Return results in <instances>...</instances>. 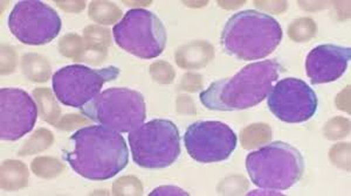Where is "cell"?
Masks as SVG:
<instances>
[{
    "instance_id": "4fadbf2b",
    "label": "cell",
    "mask_w": 351,
    "mask_h": 196,
    "mask_svg": "<svg viewBox=\"0 0 351 196\" xmlns=\"http://www.w3.org/2000/svg\"><path fill=\"white\" fill-rule=\"evenodd\" d=\"M351 49L337 44H321L313 49L306 60V72L311 83H329L339 80L347 70Z\"/></svg>"
},
{
    "instance_id": "8fae6325",
    "label": "cell",
    "mask_w": 351,
    "mask_h": 196,
    "mask_svg": "<svg viewBox=\"0 0 351 196\" xmlns=\"http://www.w3.org/2000/svg\"><path fill=\"white\" fill-rule=\"evenodd\" d=\"M267 104L273 115L285 123H304L317 110V96L304 81L284 79L271 88Z\"/></svg>"
},
{
    "instance_id": "30bf717a",
    "label": "cell",
    "mask_w": 351,
    "mask_h": 196,
    "mask_svg": "<svg viewBox=\"0 0 351 196\" xmlns=\"http://www.w3.org/2000/svg\"><path fill=\"white\" fill-rule=\"evenodd\" d=\"M184 144L193 160L212 164L226 160L237 148V136L218 120H199L189 126Z\"/></svg>"
},
{
    "instance_id": "7c38bea8",
    "label": "cell",
    "mask_w": 351,
    "mask_h": 196,
    "mask_svg": "<svg viewBox=\"0 0 351 196\" xmlns=\"http://www.w3.org/2000/svg\"><path fill=\"white\" fill-rule=\"evenodd\" d=\"M38 107L27 92L21 89L0 90V137L16 141L36 126Z\"/></svg>"
},
{
    "instance_id": "8992f818",
    "label": "cell",
    "mask_w": 351,
    "mask_h": 196,
    "mask_svg": "<svg viewBox=\"0 0 351 196\" xmlns=\"http://www.w3.org/2000/svg\"><path fill=\"white\" fill-rule=\"evenodd\" d=\"M128 139L132 159L141 167H169L180 154V131L171 120H150L129 132Z\"/></svg>"
},
{
    "instance_id": "52a82bcc",
    "label": "cell",
    "mask_w": 351,
    "mask_h": 196,
    "mask_svg": "<svg viewBox=\"0 0 351 196\" xmlns=\"http://www.w3.org/2000/svg\"><path fill=\"white\" fill-rule=\"evenodd\" d=\"M120 48L143 60L160 56L167 46V31L156 14L144 8H132L112 28Z\"/></svg>"
},
{
    "instance_id": "277c9868",
    "label": "cell",
    "mask_w": 351,
    "mask_h": 196,
    "mask_svg": "<svg viewBox=\"0 0 351 196\" xmlns=\"http://www.w3.org/2000/svg\"><path fill=\"white\" fill-rule=\"evenodd\" d=\"M246 168L256 187L269 191H286L304 174V156L299 150L282 141H276L251 152Z\"/></svg>"
},
{
    "instance_id": "7a4b0ae2",
    "label": "cell",
    "mask_w": 351,
    "mask_h": 196,
    "mask_svg": "<svg viewBox=\"0 0 351 196\" xmlns=\"http://www.w3.org/2000/svg\"><path fill=\"white\" fill-rule=\"evenodd\" d=\"M280 70L281 66L276 60L248 64L234 76L213 82L200 94V102L205 108L216 111L253 108L267 98Z\"/></svg>"
},
{
    "instance_id": "6da1fadb",
    "label": "cell",
    "mask_w": 351,
    "mask_h": 196,
    "mask_svg": "<svg viewBox=\"0 0 351 196\" xmlns=\"http://www.w3.org/2000/svg\"><path fill=\"white\" fill-rule=\"evenodd\" d=\"M69 141L73 148L64 153V159L88 180H109L128 165L129 150L123 137L104 125L80 128Z\"/></svg>"
},
{
    "instance_id": "5b68a950",
    "label": "cell",
    "mask_w": 351,
    "mask_h": 196,
    "mask_svg": "<svg viewBox=\"0 0 351 196\" xmlns=\"http://www.w3.org/2000/svg\"><path fill=\"white\" fill-rule=\"evenodd\" d=\"M80 110L89 120L120 133L132 132L147 118L143 95L128 88L107 89Z\"/></svg>"
},
{
    "instance_id": "ba28073f",
    "label": "cell",
    "mask_w": 351,
    "mask_h": 196,
    "mask_svg": "<svg viewBox=\"0 0 351 196\" xmlns=\"http://www.w3.org/2000/svg\"><path fill=\"white\" fill-rule=\"evenodd\" d=\"M120 75V69L107 67L88 68L82 64H72L59 69L53 75V92L62 104L81 109L94 100L104 84Z\"/></svg>"
},
{
    "instance_id": "3957f363",
    "label": "cell",
    "mask_w": 351,
    "mask_h": 196,
    "mask_svg": "<svg viewBox=\"0 0 351 196\" xmlns=\"http://www.w3.org/2000/svg\"><path fill=\"white\" fill-rule=\"evenodd\" d=\"M282 28L273 16L246 10L232 16L221 33L225 52L243 61L260 60L276 51Z\"/></svg>"
},
{
    "instance_id": "9c48e42d",
    "label": "cell",
    "mask_w": 351,
    "mask_h": 196,
    "mask_svg": "<svg viewBox=\"0 0 351 196\" xmlns=\"http://www.w3.org/2000/svg\"><path fill=\"white\" fill-rule=\"evenodd\" d=\"M60 16L49 5L38 0L19 1L8 16V28L21 44H49L61 31Z\"/></svg>"
}]
</instances>
